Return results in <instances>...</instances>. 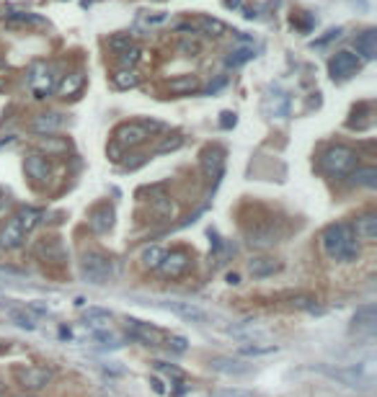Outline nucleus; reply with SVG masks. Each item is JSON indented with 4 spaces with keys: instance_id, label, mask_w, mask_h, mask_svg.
Returning a JSON list of instances; mask_svg holds the SVG:
<instances>
[{
    "instance_id": "obj_1",
    "label": "nucleus",
    "mask_w": 377,
    "mask_h": 397,
    "mask_svg": "<svg viewBox=\"0 0 377 397\" xmlns=\"http://www.w3.org/2000/svg\"><path fill=\"white\" fill-rule=\"evenodd\" d=\"M320 248L331 261L338 263H351L359 258V240L349 222L328 224L320 235Z\"/></svg>"
},
{
    "instance_id": "obj_2",
    "label": "nucleus",
    "mask_w": 377,
    "mask_h": 397,
    "mask_svg": "<svg viewBox=\"0 0 377 397\" xmlns=\"http://www.w3.org/2000/svg\"><path fill=\"white\" fill-rule=\"evenodd\" d=\"M318 165H320V171L326 175H331V178H347L359 165V155H357V150L349 145H331L320 153Z\"/></svg>"
},
{
    "instance_id": "obj_3",
    "label": "nucleus",
    "mask_w": 377,
    "mask_h": 397,
    "mask_svg": "<svg viewBox=\"0 0 377 397\" xmlns=\"http://www.w3.org/2000/svg\"><path fill=\"white\" fill-rule=\"evenodd\" d=\"M80 273H83V279L88 284L104 287V284H109L114 279L117 269H114V261L109 255H104L99 251H88L83 253V258H80Z\"/></svg>"
},
{
    "instance_id": "obj_4",
    "label": "nucleus",
    "mask_w": 377,
    "mask_h": 397,
    "mask_svg": "<svg viewBox=\"0 0 377 397\" xmlns=\"http://www.w3.org/2000/svg\"><path fill=\"white\" fill-rule=\"evenodd\" d=\"M57 80H60L57 68H55L52 62H41L39 59V62H34L29 68V78H26V83H29V90L34 93V98L44 101V98H50L52 93H55Z\"/></svg>"
},
{
    "instance_id": "obj_5",
    "label": "nucleus",
    "mask_w": 377,
    "mask_h": 397,
    "mask_svg": "<svg viewBox=\"0 0 377 397\" xmlns=\"http://www.w3.org/2000/svg\"><path fill=\"white\" fill-rule=\"evenodd\" d=\"M13 377H16L21 389L37 392V389H44L52 382V369L50 367H16L13 369Z\"/></svg>"
},
{
    "instance_id": "obj_6",
    "label": "nucleus",
    "mask_w": 377,
    "mask_h": 397,
    "mask_svg": "<svg viewBox=\"0 0 377 397\" xmlns=\"http://www.w3.org/2000/svg\"><path fill=\"white\" fill-rule=\"evenodd\" d=\"M150 137H153V135H150L148 126L142 124V122H124V124H119L117 129H114V142H117V145H122L124 150H132V147L145 145Z\"/></svg>"
},
{
    "instance_id": "obj_7",
    "label": "nucleus",
    "mask_w": 377,
    "mask_h": 397,
    "mask_svg": "<svg viewBox=\"0 0 377 397\" xmlns=\"http://www.w3.org/2000/svg\"><path fill=\"white\" fill-rule=\"evenodd\" d=\"M127 336L132 340L142 343V346H148V349H155V346H160V343L166 340V333L160 328L150 325V322H142V320H135V318L127 320Z\"/></svg>"
},
{
    "instance_id": "obj_8",
    "label": "nucleus",
    "mask_w": 377,
    "mask_h": 397,
    "mask_svg": "<svg viewBox=\"0 0 377 397\" xmlns=\"http://www.w3.org/2000/svg\"><path fill=\"white\" fill-rule=\"evenodd\" d=\"M191 269V255L184 248H173V251H166L163 261H160L158 271L166 276V279H181L184 273Z\"/></svg>"
},
{
    "instance_id": "obj_9",
    "label": "nucleus",
    "mask_w": 377,
    "mask_h": 397,
    "mask_svg": "<svg viewBox=\"0 0 377 397\" xmlns=\"http://www.w3.org/2000/svg\"><path fill=\"white\" fill-rule=\"evenodd\" d=\"M359 65H362V62H359V57L354 52L341 49V52H336L334 57L328 59V72H331L334 80H349L351 75H357Z\"/></svg>"
},
{
    "instance_id": "obj_10",
    "label": "nucleus",
    "mask_w": 377,
    "mask_h": 397,
    "mask_svg": "<svg viewBox=\"0 0 377 397\" xmlns=\"http://www.w3.org/2000/svg\"><path fill=\"white\" fill-rule=\"evenodd\" d=\"M160 307H163V310H168V312H173V315H179V318H184L186 322H197V325H202V322H207V320H209L207 310H202L197 302L168 300V302H160Z\"/></svg>"
},
{
    "instance_id": "obj_11",
    "label": "nucleus",
    "mask_w": 377,
    "mask_h": 397,
    "mask_svg": "<svg viewBox=\"0 0 377 397\" xmlns=\"http://www.w3.org/2000/svg\"><path fill=\"white\" fill-rule=\"evenodd\" d=\"M176 31H199V34H207V37H222V34H228V26L218 19H209V16H199L194 21H184V23H176Z\"/></svg>"
},
{
    "instance_id": "obj_12",
    "label": "nucleus",
    "mask_w": 377,
    "mask_h": 397,
    "mask_svg": "<svg viewBox=\"0 0 377 397\" xmlns=\"http://www.w3.org/2000/svg\"><path fill=\"white\" fill-rule=\"evenodd\" d=\"M114 206H111L109 202H101L96 204L93 209H90L88 214V227H90V233H96V235H106L114 227Z\"/></svg>"
},
{
    "instance_id": "obj_13",
    "label": "nucleus",
    "mask_w": 377,
    "mask_h": 397,
    "mask_svg": "<svg viewBox=\"0 0 377 397\" xmlns=\"http://www.w3.org/2000/svg\"><path fill=\"white\" fill-rule=\"evenodd\" d=\"M375 330H377V307L375 304H362V307L354 312V318H351V333L372 338Z\"/></svg>"
},
{
    "instance_id": "obj_14",
    "label": "nucleus",
    "mask_w": 377,
    "mask_h": 397,
    "mask_svg": "<svg viewBox=\"0 0 377 397\" xmlns=\"http://www.w3.org/2000/svg\"><path fill=\"white\" fill-rule=\"evenodd\" d=\"M23 242H26V233L21 230L16 217H10L8 222L3 224V230H0V248L3 251H19V248H23Z\"/></svg>"
},
{
    "instance_id": "obj_15",
    "label": "nucleus",
    "mask_w": 377,
    "mask_h": 397,
    "mask_svg": "<svg viewBox=\"0 0 377 397\" xmlns=\"http://www.w3.org/2000/svg\"><path fill=\"white\" fill-rule=\"evenodd\" d=\"M222 165H225V150L222 147H207L204 153H202V171L207 175L209 181L215 178L218 181L220 175H222Z\"/></svg>"
},
{
    "instance_id": "obj_16",
    "label": "nucleus",
    "mask_w": 377,
    "mask_h": 397,
    "mask_svg": "<svg viewBox=\"0 0 377 397\" xmlns=\"http://www.w3.org/2000/svg\"><path fill=\"white\" fill-rule=\"evenodd\" d=\"M279 238L277 227L274 222H267V224H256V227H251L249 233H246V242H249L251 248H267V245H274Z\"/></svg>"
},
{
    "instance_id": "obj_17",
    "label": "nucleus",
    "mask_w": 377,
    "mask_h": 397,
    "mask_svg": "<svg viewBox=\"0 0 377 397\" xmlns=\"http://www.w3.org/2000/svg\"><path fill=\"white\" fill-rule=\"evenodd\" d=\"M228 333L233 338L246 340V343H267L269 340V330L256 325V322H243V325H233L228 328Z\"/></svg>"
},
{
    "instance_id": "obj_18",
    "label": "nucleus",
    "mask_w": 377,
    "mask_h": 397,
    "mask_svg": "<svg viewBox=\"0 0 377 397\" xmlns=\"http://www.w3.org/2000/svg\"><path fill=\"white\" fill-rule=\"evenodd\" d=\"M83 86H86V72L83 70H72V72H68V75H62L60 80H57V96L62 98H75L83 90Z\"/></svg>"
},
{
    "instance_id": "obj_19",
    "label": "nucleus",
    "mask_w": 377,
    "mask_h": 397,
    "mask_svg": "<svg viewBox=\"0 0 377 397\" xmlns=\"http://www.w3.org/2000/svg\"><path fill=\"white\" fill-rule=\"evenodd\" d=\"M23 171H26V175H29L34 184H44L52 173L50 160L44 155H26V160H23Z\"/></svg>"
},
{
    "instance_id": "obj_20",
    "label": "nucleus",
    "mask_w": 377,
    "mask_h": 397,
    "mask_svg": "<svg viewBox=\"0 0 377 397\" xmlns=\"http://www.w3.org/2000/svg\"><path fill=\"white\" fill-rule=\"evenodd\" d=\"M212 369L220 371V374H228V377H243V374H249L253 367H251L249 361H240V358L218 356V358H212Z\"/></svg>"
},
{
    "instance_id": "obj_21",
    "label": "nucleus",
    "mask_w": 377,
    "mask_h": 397,
    "mask_svg": "<svg viewBox=\"0 0 377 397\" xmlns=\"http://www.w3.org/2000/svg\"><path fill=\"white\" fill-rule=\"evenodd\" d=\"M351 230H354V235H357L359 240L375 242L377 240V214L375 212L359 214L357 222L351 224Z\"/></svg>"
},
{
    "instance_id": "obj_22",
    "label": "nucleus",
    "mask_w": 377,
    "mask_h": 397,
    "mask_svg": "<svg viewBox=\"0 0 377 397\" xmlns=\"http://www.w3.org/2000/svg\"><path fill=\"white\" fill-rule=\"evenodd\" d=\"M62 124H65V117H62V114H57V111H47V114L34 117V122H31V132H37V135H55Z\"/></svg>"
},
{
    "instance_id": "obj_23",
    "label": "nucleus",
    "mask_w": 377,
    "mask_h": 397,
    "mask_svg": "<svg viewBox=\"0 0 377 397\" xmlns=\"http://www.w3.org/2000/svg\"><path fill=\"white\" fill-rule=\"evenodd\" d=\"M34 251H37V255H39L44 263H65V248H62L60 240H55V238L39 240V245H37Z\"/></svg>"
},
{
    "instance_id": "obj_24",
    "label": "nucleus",
    "mask_w": 377,
    "mask_h": 397,
    "mask_svg": "<svg viewBox=\"0 0 377 397\" xmlns=\"http://www.w3.org/2000/svg\"><path fill=\"white\" fill-rule=\"evenodd\" d=\"M282 266H279L274 258H269V255H256V258H251L249 261V273L253 279H267V276H274Z\"/></svg>"
},
{
    "instance_id": "obj_25",
    "label": "nucleus",
    "mask_w": 377,
    "mask_h": 397,
    "mask_svg": "<svg viewBox=\"0 0 377 397\" xmlns=\"http://www.w3.org/2000/svg\"><path fill=\"white\" fill-rule=\"evenodd\" d=\"M41 220H44V209H39V206H21L19 214H16V222L21 224V230L26 235L31 230H37L41 224Z\"/></svg>"
},
{
    "instance_id": "obj_26",
    "label": "nucleus",
    "mask_w": 377,
    "mask_h": 397,
    "mask_svg": "<svg viewBox=\"0 0 377 397\" xmlns=\"http://www.w3.org/2000/svg\"><path fill=\"white\" fill-rule=\"evenodd\" d=\"M199 88H202V83H199L197 75H179V78L168 80V93H173V96H191Z\"/></svg>"
},
{
    "instance_id": "obj_27",
    "label": "nucleus",
    "mask_w": 377,
    "mask_h": 397,
    "mask_svg": "<svg viewBox=\"0 0 377 397\" xmlns=\"http://www.w3.org/2000/svg\"><path fill=\"white\" fill-rule=\"evenodd\" d=\"M354 47H357V55H362L365 59H375V55H377V31L375 29L362 31L357 39H354Z\"/></svg>"
},
{
    "instance_id": "obj_28",
    "label": "nucleus",
    "mask_w": 377,
    "mask_h": 397,
    "mask_svg": "<svg viewBox=\"0 0 377 397\" xmlns=\"http://www.w3.org/2000/svg\"><path fill=\"white\" fill-rule=\"evenodd\" d=\"M351 184L354 186H365V188H377V168L375 165H357L351 173Z\"/></svg>"
},
{
    "instance_id": "obj_29",
    "label": "nucleus",
    "mask_w": 377,
    "mask_h": 397,
    "mask_svg": "<svg viewBox=\"0 0 377 397\" xmlns=\"http://www.w3.org/2000/svg\"><path fill=\"white\" fill-rule=\"evenodd\" d=\"M111 86L117 90H129V88H137L139 86V75L137 70L132 68H119L114 75H111Z\"/></svg>"
},
{
    "instance_id": "obj_30",
    "label": "nucleus",
    "mask_w": 377,
    "mask_h": 397,
    "mask_svg": "<svg viewBox=\"0 0 377 397\" xmlns=\"http://www.w3.org/2000/svg\"><path fill=\"white\" fill-rule=\"evenodd\" d=\"M256 57V52H253V47H235L230 49V55L225 57V68H240V65H246L249 59Z\"/></svg>"
},
{
    "instance_id": "obj_31",
    "label": "nucleus",
    "mask_w": 377,
    "mask_h": 397,
    "mask_svg": "<svg viewBox=\"0 0 377 397\" xmlns=\"http://www.w3.org/2000/svg\"><path fill=\"white\" fill-rule=\"evenodd\" d=\"M83 322H86V325H93V328H106L111 322V312L101 310V307H88L86 315H83Z\"/></svg>"
},
{
    "instance_id": "obj_32",
    "label": "nucleus",
    "mask_w": 377,
    "mask_h": 397,
    "mask_svg": "<svg viewBox=\"0 0 377 397\" xmlns=\"http://www.w3.org/2000/svg\"><path fill=\"white\" fill-rule=\"evenodd\" d=\"M8 23L10 26H44V19L34 16V13H26V10H10Z\"/></svg>"
},
{
    "instance_id": "obj_33",
    "label": "nucleus",
    "mask_w": 377,
    "mask_h": 397,
    "mask_svg": "<svg viewBox=\"0 0 377 397\" xmlns=\"http://www.w3.org/2000/svg\"><path fill=\"white\" fill-rule=\"evenodd\" d=\"M163 255H166V251H163L160 245H150V248L142 251V266H145L148 271H158Z\"/></svg>"
},
{
    "instance_id": "obj_34",
    "label": "nucleus",
    "mask_w": 377,
    "mask_h": 397,
    "mask_svg": "<svg viewBox=\"0 0 377 397\" xmlns=\"http://www.w3.org/2000/svg\"><path fill=\"white\" fill-rule=\"evenodd\" d=\"M279 351V346L277 343H267V346H261V343H253V346H240V356H249V358H253V356H269V354H277Z\"/></svg>"
},
{
    "instance_id": "obj_35",
    "label": "nucleus",
    "mask_w": 377,
    "mask_h": 397,
    "mask_svg": "<svg viewBox=\"0 0 377 397\" xmlns=\"http://www.w3.org/2000/svg\"><path fill=\"white\" fill-rule=\"evenodd\" d=\"M39 147L47 155H62V153L70 150V145L65 139H57V137H52V135H47V139H39Z\"/></svg>"
},
{
    "instance_id": "obj_36",
    "label": "nucleus",
    "mask_w": 377,
    "mask_h": 397,
    "mask_svg": "<svg viewBox=\"0 0 377 397\" xmlns=\"http://www.w3.org/2000/svg\"><path fill=\"white\" fill-rule=\"evenodd\" d=\"M106 44H109V49L114 55H122L124 49H129L135 44V39H132V34H114V37H109Z\"/></svg>"
},
{
    "instance_id": "obj_37",
    "label": "nucleus",
    "mask_w": 377,
    "mask_h": 397,
    "mask_svg": "<svg viewBox=\"0 0 377 397\" xmlns=\"http://www.w3.org/2000/svg\"><path fill=\"white\" fill-rule=\"evenodd\" d=\"M153 367H155V371L166 374V377H168L171 382H184V379H186V374H184V371H181L179 367H173V364H166V361H155Z\"/></svg>"
},
{
    "instance_id": "obj_38",
    "label": "nucleus",
    "mask_w": 377,
    "mask_h": 397,
    "mask_svg": "<svg viewBox=\"0 0 377 397\" xmlns=\"http://www.w3.org/2000/svg\"><path fill=\"white\" fill-rule=\"evenodd\" d=\"M10 315V320L19 325V328H23V330H37V320L31 318L29 312L26 310H10L8 312Z\"/></svg>"
},
{
    "instance_id": "obj_39",
    "label": "nucleus",
    "mask_w": 377,
    "mask_h": 397,
    "mask_svg": "<svg viewBox=\"0 0 377 397\" xmlns=\"http://www.w3.org/2000/svg\"><path fill=\"white\" fill-rule=\"evenodd\" d=\"M139 55H142V49L132 44V47L124 49V52L119 55V65H122V68H132V70H135V65L139 62Z\"/></svg>"
},
{
    "instance_id": "obj_40",
    "label": "nucleus",
    "mask_w": 377,
    "mask_h": 397,
    "mask_svg": "<svg viewBox=\"0 0 377 397\" xmlns=\"http://www.w3.org/2000/svg\"><path fill=\"white\" fill-rule=\"evenodd\" d=\"M289 304L298 307V310H316L318 300L313 294H295V297H289Z\"/></svg>"
},
{
    "instance_id": "obj_41",
    "label": "nucleus",
    "mask_w": 377,
    "mask_h": 397,
    "mask_svg": "<svg viewBox=\"0 0 377 397\" xmlns=\"http://www.w3.org/2000/svg\"><path fill=\"white\" fill-rule=\"evenodd\" d=\"M181 145H184V137L173 135V137H168V139H163L155 153H158V155H166V153H173V150H179Z\"/></svg>"
},
{
    "instance_id": "obj_42",
    "label": "nucleus",
    "mask_w": 377,
    "mask_h": 397,
    "mask_svg": "<svg viewBox=\"0 0 377 397\" xmlns=\"http://www.w3.org/2000/svg\"><path fill=\"white\" fill-rule=\"evenodd\" d=\"M163 343H166L173 354H186V351H188V340L184 338V336H168Z\"/></svg>"
},
{
    "instance_id": "obj_43",
    "label": "nucleus",
    "mask_w": 377,
    "mask_h": 397,
    "mask_svg": "<svg viewBox=\"0 0 377 397\" xmlns=\"http://www.w3.org/2000/svg\"><path fill=\"white\" fill-rule=\"evenodd\" d=\"M199 41H191V39H184L179 44V52L181 55H188V57H194V55H199Z\"/></svg>"
},
{
    "instance_id": "obj_44",
    "label": "nucleus",
    "mask_w": 377,
    "mask_h": 397,
    "mask_svg": "<svg viewBox=\"0 0 377 397\" xmlns=\"http://www.w3.org/2000/svg\"><path fill=\"white\" fill-rule=\"evenodd\" d=\"M122 153H124V147H122V145H117V142L111 139V142H109V147H106V155H109L111 160H114V163H119V160H122Z\"/></svg>"
},
{
    "instance_id": "obj_45",
    "label": "nucleus",
    "mask_w": 377,
    "mask_h": 397,
    "mask_svg": "<svg viewBox=\"0 0 377 397\" xmlns=\"http://www.w3.org/2000/svg\"><path fill=\"white\" fill-rule=\"evenodd\" d=\"M142 124L148 126L150 135H158V132H163V129H166V124H163V122H155V119H145Z\"/></svg>"
},
{
    "instance_id": "obj_46",
    "label": "nucleus",
    "mask_w": 377,
    "mask_h": 397,
    "mask_svg": "<svg viewBox=\"0 0 377 397\" xmlns=\"http://www.w3.org/2000/svg\"><path fill=\"white\" fill-rule=\"evenodd\" d=\"M235 122H238V119H235V114H233V111H225V114H222V119H220V126H222V129H233V126H235Z\"/></svg>"
},
{
    "instance_id": "obj_47",
    "label": "nucleus",
    "mask_w": 377,
    "mask_h": 397,
    "mask_svg": "<svg viewBox=\"0 0 377 397\" xmlns=\"http://www.w3.org/2000/svg\"><path fill=\"white\" fill-rule=\"evenodd\" d=\"M29 310H31V312H37V315H47V312H50V307H47L44 302H31Z\"/></svg>"
},
{
    "instance_id": "obj_48",
    "label": "nucleus",
    "mask_w": 377,
    "mask_h": 397,
    "mask_svg": "<svg viewBox=\"0 0 377 397\" xmlns=\"http://www.w3.org/2000/svg\"><path fill=\"white\" fill-rule=\"evenodd\" d=\"M10 209V199L6 194H0V217H6Z\"/></svg>"
},
{
    "instance_id": "obj_49",
    "label": "nucleus",
    "mask_w": 377,
    "mask_h": 397,
    "mask_svg": "<svg viewBox=\"0 0 377 397\" xmlns=\"http://www.w3.org/2000/svg\"><path fill=\"white\" fill-rule=\"evenodd\" d=\"M150 385H153V389H155L158 395H166V387H163V382H160V379H150Z\"/></svg>"
},
{
    "instance_id": "obj_50",
    "label": "nucleus",
    "mask_w": 377,
    "mask_h": 397,
    "mask_svg": "<svg viewBox=\"0 0 377 397\" xmlns=\"http://www.w3.org/2000/svg\"><path fill=\"white\" fill-rule=\"evenodd\" d=\"M218 397H249V395H243V392H235V389H233V392H220Z\"/></svg>"
},
{
    "instance_id": "obj_51",
    "label": "nucleus",
    "mask_w": 377,
    "mask_h": 397,
    "mask_svg": "<svg viewBox=\"0 0 377 397\" xmlns=\"http://www.w3.org/2000/svg\"><path fill=\"white\" fill-rule=\"evenodd\" d=\"M10 142H13V137H0V147H3V145H10Z\"/></svg>"
},
{
    "instance_id": "obj_52",
    "label": "nucleus",
    "mask_w": 377,
    "mask_h": 397,
    "mask_svg": "<svg viewBox=\"0 0 377 397\" xmlns=\"http://www.w3.org/2000/svg\"><path fill=\"white\" fill-rule=\"evenodd\" d=\"M3 88H6V83H3V78H0V90H3Z\"/></svg>"
}]
</instances>
